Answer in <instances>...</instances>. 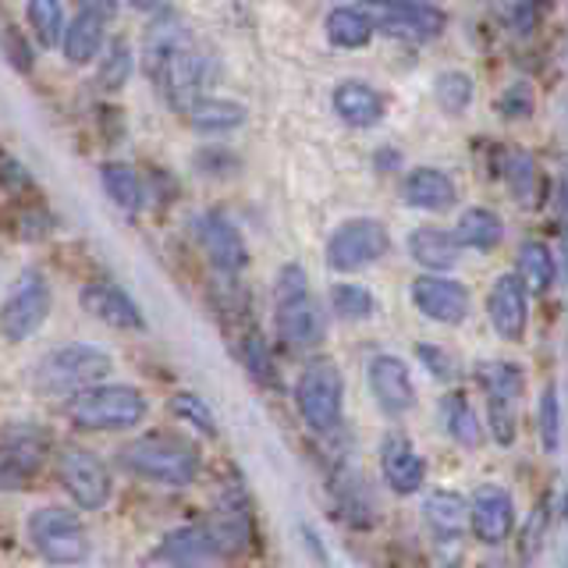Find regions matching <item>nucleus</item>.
<instances>
[{
  "label": "nucleus",
  "mask_w": 568,
  "mask_h": 568,
  "mask_svg": "<svg viewBox=\"0 0 568 568\" xmlns=\"http://www.w3.org/2000/svg\"><path fill=\"white\" fill-rule=\"evenodd\" d=\"M118 462L132 476L160 487H189L200 476V448L178 434H142L118 452Z\"/></svg>",
  "instance_id": "nucleus-1"
},
{
  "label": "nucleus",
  "mask_w": 568,
  "mask_h": 568,
  "mask_svg": "<svg viewBox=\"0 0 568 568\" xmlns=\"http://www.w3.org/2000/svg\"><path fill=\"white\" fill-rule=\"evenodd\" d=\"M274 331L288 352H306L320 337V313L310 292V277L298 263H284L274 277Z\"/></svg>",
  "instance_id": "nucleus-2"
},
{
  "label": "nucleus",
  "mask_w": 568,
  "mask_h": 568,
  "mask_svg": "<svg viewBox=\"0 0 568 568\" xmlns=\"http://www.w3.org/2000/svg\"><path fill=\"white\" fill-rule=\"evenodd\" d=\"M114 359L97 345H61L50 348L40 363H36V387L43 395H68L75 398L89 387H100L111 377Z\"/></svg>",
  "instance_id": "nucleus-3"
},
{
  "label": "nucleus",
  "mask_w": 568,
  "mask_h": 568,
  "mask_svg": "<svg viewBox=\"0 0 568 568\" xmlns=\"http://www.w3.org/2000/svg\"><path fill=\"white\" fill-rule=\"evenodd\" d=\"M68 416L82 430H129L146 419V398L129 384H100L71 398Z\"/></svg>",
  "instance_id": "nucleus-4"
},
{
  "label": "nucleus",
  "mask_w": 568,
  "mask_h": 568,
  "mask_svg": "<svg viewBox=\"0 0 568 568\" xmlns=\"http://www.w3.org/2000/svg\"><path fill=\"white\" fill-rule=\"evenodd\" d=\"M29 544L50 565H82L89 558V532L75 511L43 505L29 515Z\"/></svg>",
  "instance_id": "nucleus-5"
},
{
  "label": "nucleus",
  "mask_w": 568,
  "mask_h": 568,
  "mask_svg": "<svg viewBox=\"0 0 568 568\" xmlns=\"http://www.w3.org/2000/svg\"><path fill=\"white\" fill-rule=\"evenodd\" d=\"M295 405L298 416L306 419L310 430L327 434L342 423V408H345V381L342 369L331 359H313L306 369L298 373L295 384Z\"/></svg>",
  "instance_id": "nucleus-6"
},
{
  "label": "nucleus",
  "mask_w": 568,
  "mask_h": 568,
  "mask_svg": "<svg viewBox=\"0 0 568 568\" xmlns=\"http://www.w3.org/2000/svg\"><path fill=\"white\" fill-rule=\"evenodd\" d=\"M50 306H53V295H50L47 274L29 266V271L18 274L4 306H0V334H4L8 342H29V337L47 324Z\"/></svg>",
  "instance_id": "nucleus-7"
},
{
  "label": "nucleus",
  "mask_w": 568,
  "mask_h": 568,
  "mask_svg": "<svg viewBox=\"0 0 568 568\" xmlns=\"http://www.w3.org/2000/svg\"><path fill=\"white\" fill-rule=\"evenodd\" d=\"M390 253V235L377 217H352L327 239V263L337 274L366 271Z\"/></svg>",
  "instance_id": "nucleus-8"
},
{
  "label": "nucleus",
  "mask_w": 568,
  "mask_h": 568,
  "mask_svg": "<svg viewBox=\"0 0 568 568\" xmlns=\"http://www.w3.org/2000/svg\"><path fill=\"white\" fill-rule=\"evenodd\" d=\"M58 476L71 501L85 511H97L111 501V469L103 466L97 452L82 448V444H64L58 452Z\"/></svg>",
  "instance_id": "nucleus-9"
},
{
  "label": "nucleus",
  "mask_w": 568,
  "mask_h": 568,
  "mask_svg": "<svg viewBox=\"0 0 568 568\" xmlns=\"http://www.w3.org/2000/svg\"><path fill=\"white\" fill-rule=\"evenodd\" d=\"M192 235L206 253V260L217 266L221 274H239L248 263V245L235 221L224 217L221 210H203L192 217Z\"/></svg>",
  "instance_id": "nucleus-10"
},
{
  "label": "nucleus",
  "mask_w": 568,
  "mask_h": 568,
  "mask_svg": "<svg viewBox=\"0 0 568 568\" xmlns=\"http://www.w3.org/2000/svg\"><path fill=\"white\" fill-rule=\"evenodd\" d=\"M373 26L381 32L395 36V40H434L440 36L448 14L434 4H416V0H390V4H373L366 8Z\"/></svg>",
  "instance_id": "nucleus-11"
},
{
  "label": "nucleus",
  "mask_w": 568,
  "mask_h": 568,
  "mask_svg": "<svg viewBox=\"0 0 568 568\" xmlns=\"http://www.w3.org/2000/svg\"><path fill=\"white\" fill-rule=\"evenodd\" d=\"M413 302L426 320H434V324H444V327L466 324V316H469L466 284H458L455 277H444V274H419L413 281Z\"/></svg>",
  "instance_id": "nucleus-12"
},
{
  "label": "nucleus",
  "mask_w": 568,
  "mask_h": 568,
  "mask_svg": "<svg viewBox=\"0 0 568 568\" xmlns=\"http://www.w3.org/2000/svg\"><path fill=\"white\" fill-rule=\"evenodd\" d=\"M221 561L217 547H213L206 526H185V529H174L160 540L142 568H213Z\"/></svg>",
  "instance_id": "nucleus-13"
},
{
  "label": "nucleus",
  "mask_w": 568,
  "mask_h": 568,
  "mask_svg": "<svg viewBox=\"0 0 568 568\" xmlns=\"http://www.w3.org/2000/svg\"><path fill=\"white\" fill-rule=\"evenodd\" d=\"M160 97H164L174 111L189 114L195 103H200V85H203V53L195 50V43H185L182 50L160 64L153 75Z\"/></svg>",
  "instance_id": "nucleus-14"
},
{
  "label": "nucleus",
  "mask_w": 568,
  "mask_h": 568,
  "mask_svg": "<svg viewBox=\"0 0 568 568\" xmlns=\"http://www.w3.org/2000/svg\"><path fill=\"white\" fill-rule=\"evenodd\" d=\"M487 316H490V327L501 334L505 342H523L526 324H529V292L519 281V274H501L490 284Z\"/></svg>",
  "instance_id": "nucleus-15"
},
{
  "label": "nucleus",
  "mask_w": 568,
  "mask_h": 568,
  "mask_svg": "<svg viewBox=\"0 0 568 568\" xmlns=\"http://www.w3.org/2000/svg\"><path fill=\"white\" fill-rule=\"evenodd\" d=\"M366 381L373 398H377V405L387 416H405L416 405L413 373H408L405 359H398V355H377V359H369Z\"/></svg>",
  "instance_id": "nucleus-16"
},
{
  "label": "nucleus",
  "mask_w": 568,
  "mask_h": 568,
  "mask_svg": "<svg viewBox=\"0 0 568 568\" xmlns=\"http://www.w3.org/2000/svg\"><path fill=\"white\" fill-rule=\"evenodd\" d=\"M469 529L479 544L497 547L511 537L515 529V501L505 487H479L469 501Z\"/></svg>",
  "instance_id": "nucleus-17"
},
{
  "label": "nucleus",
  "mask_w": 568,
  "mask_h": 568,
  "mask_svg": "<svg viewBox=\"0 0 568 568\" xmlns=\"http://www.w3.org/2000/svg\"><path fill=\"white\" fill-rule=\"evenodd\" d=\"M79 302L89 316H97L106 327H118V331H142L146 327L142 310L132 302V295L111 281H89L79 292Z\"/></svg>",
  "instance_id": "nucleus-18"
},
{
  "label": "nucleus",
  "mask_w": 568,
  "mask_h": 568,
  "mask_svg": "<svg viewBox=\"0 0 568 568\" xmlns=\"http://www.w3.org/2000/svg\"><path fill=\"white\" fill-rule=\"evenodd\" d=\"M381 473L395 494H416L426 484V462L416 452V444L402 430H390L381 440Z\"/></svg>",
  "instance_id": "nucleus-19"
},
{
  "label": "nucleus",
  "mask_w": 568,
  "mask_h": 568,
  "mask_svg": "<svg viewBox=\"0 0 568 568\" xmlns=\"http://www.w3.org/2000/svg\"><path fill=\"white\" fill-rule=\"evenodd\" d=\"M106 18H111V8H106V4H85V8H79L75 14H71V22L64 29V43H61L68 64L82 68V64L100 58Z\"/></svg>",
  "instance_id": "nucleus-20"
},
{
  "label": "nucleus",
  "mask_w": 568,
  "mask_h": 568,
  "mask_svg": "<svg viewBox=\"0 0 568 568\" xmlns=\"http://www.w3.org/2000/svg\"><path fill=\"white\" fill-rule=\"evenodd\" d=\"M206 532H210V540H213V547H217L221 558L242 555V550L253 544V519H248V508L239 501L235 494H227L217 505V511L210 515Z\"/></svg>",
  "instance_id": "nucleus-21"
},
{
  "label": "nucleus",
  "mask_w": 568,
  "mask_h": 568,
  "mask_svg": "<svg viewBox=\"0 0 568 568\" xmlns=\"http://www.w3.org/2000/svg\"><path fill=\"white\" fill-rule=\"evenodd\" d=\"M331 103H334V114L345 124H352V129H369V124H377L384 118V97L363 79L337 82Z\"/></svg>",
  "instance_id": "nucleus-22"
},
{
  "label": "nucleus",
  "mask_w": 568,
  "mask_h": 568,
  "mask_svg": "<svg viewBox=\"0 0 568 568\" xmlns=\"http://www.w3.org/2000/svg\"><path fill=\"white\" fill-rule=\"evenodd\" d=\"M423 523L440 544H455L469 526V501H462L455 490H434L423 501Z\"/></svg>",
  "instance_id": "nucleus-23"
},
{
  "label": "nucleus",
  "mask_w": 568,
  "mask_h": 568,
  "mask_svg": "<svg viewBox=\"0 0 568 568\" xmlns=\"http://www.w3.org/2000/svg\"><path fill=\"white\" fill-rule=\"evenodd\" d=\"M458 200L455 182L437 168H413L405 178V203L426 210V213H444Z\"/></svg>",
  "instance_id": "nucleus-24"
},
{
  "label": "nucleus",
  "mask_w": 568,
  "mask_h": 568,
  "mask_svg": "<svg viewBox=\"0 0 568 568\" xmlns=\"http://www.w3.org/2000/svg\"><path fill=\"white\" fill-rule=\"evenodd\" d=\"M437 416H440L444 434L455 444H462V448H479V444L487 440V426L479 423L473 402L462 395V390H448V395L437 402Z\"/></svg>",
  "instance_id": "nucleus-25"
},
{
  "label": "nucleus",
  "mask_w": 568,
  "mask_h": 568,
  "mask_svg": "<svg viewBox=\"0 0 568 568\" xmlns=\"http://www.w3.org/2000/svg\"><path fill=\"white\" fill-rule=\"evenodd\" d=\"M408 253H413V260L426 274H444L458 263L462 245L455 242L452 231H444V227H416L413 235H408Z\"/></svg>",
  "instance_id": "nucleus-26"
},
{
  "label": "nucleus",
  "mask_w": 568,
  "mask_h": 568,
  "mask_svg": "<svg viewBox=\"0 0 568 568\" xmlns=\"http://www.w3.org/2000/svg\"><path fill=\"white\" fill-rule=\"evenodd\" d=\"M476 381L487 390V405H515L523 398V366L508 359H490L476 366Z\"/></svg>",
  "instance_id": "nucleus-27"
},
{
  "label": "nucleus",
  "mask_w": 568,
  "mask_h": 568,
  "mask_svg": "<svg viewBox=\"0 0 568 568\" xmlns=\"http://www.w3.org/2000/svg\"><path fill=\"white\" fill-rule=\"evenodd\" d=\"M455 242L462 245V248H476V253H490V248L505 239V224H501V217H497L494 210H487V206H473V210H466L458 217V224H455Z\"/></svg>",
  "instance_id": "nucleus-28"
},
{
  "label": "nucleus",
  "mask_w": 568,
  "mask_h": 568,
  "mask_svg": "<svg viewBox=\"0 0 568 568\" xmlns=\"http://www.w3.org/2000/svg\"><path fill=\"white\" fill-rule=\"evenodd\" d=\"M373 18L366 8H355V4H342V8H331L327 14V40L342 50H359L373 40Z\"/></svg>",
  "instance_id": "nucleus-29"
},
{
  "label": "nucleus",
  "mask_w": 568,
  "mask_h": 568,
  "mask_svg": "<svg viewBox=\"0 0 568 568\" xmlns=\"http://www.w3.org/2000/svg\"><path fill=\"white\" fill-rule=\"evenodd\" d=\"M501 178H505L508 192H511L519 203H526V206H537V203H540L544 178H540L537 160H532L526 150H511V153H505V160H501Z\"/></svg>",
  "instance_id": "nucleus-30"
},
{
  "label": "nucleus",
  "mask_w": 568,
  "mask_h": 568,
  "mask_svg": "<svg viewBox=\"0 0 568 568\" xmlns=\"http://www.w3.org/2000/svg\"><path fill=\"white\" fill-rule=\"evenodd\" d=\"M185 118H189V124L195 132L217 135V132L239 129V124L245 121V106L235 103V100H224V97H200V103H195Z\"/></svg>",
  "instance_id": "nucleus-31"
},
{
  "label": "nucleus",
  "mask_w": 568,
  "mask_h": 568,
  "mask_svg": "<svg viewBox=\"0 0 568 568\" xmlns=\"http://www.w3.org/2000/svg\"><path fill=\"white\" fill-rule=\"evenodd\" d=\"M100 182H103V192L111 195V203L121 206V210H142V203H146V189H142V178L135 168L121 164V160H111V164L100 168Z\"/></svg>",
  "instance_id": "nucleus-32"
},
{
  "label": "nucleus",
  "mask_w": 568,
  "mask_h": 568,
  "mask_svg": "<svg viewBox=\"0 0 568 568\" xmlns=\"http://www.w3.org/2000/svg\"><path fill=\"white\" fill-rule=\"evenodd\" d=\"M558 266H555V253L547 248V242H523L519 248V281L526 284V292L532 295H547L555 288Z\"/></svg>",
  "instance_id": "nucleus-33"
},
{
  "label": "nucleus",
  "mask_w": 568,
  "mask_h": 568,
  "mask_svg": "<svg viewBox=\"0 0 568 568\" xmlns=\"http://www.w3.org/2000/svg\"><path fill=\"white\" fill-rule=\"evenodd\" d=\"M473 79L466 75V71H440V75L434 79V100L444 114H462L466 106L473 103Z\"/></svg>",
  "instance_id": "nucleus-34"
},
{
  "label": "nucleus",
  "mask_w": 568,
  "mask_h": 568,
  "mask_svg": "<svg viewBox=\"0 0 568 568\" xmlns=\"http://www.w3.org/2000/svg\"><path fill=\"white\" fill-rule=\"evenodd\" d=\"M26 18H29V26H32V36L40 40L43 47H58L64 43V8L61 4H53V0H36V4L26 8Z\"/></svg>",
  "instance_id": "nucleus-35"
},
{
  "label": "nucleus",
  "mask_w": 568,
  "mask_h": 568,
  "mask_svg": "<svg viewBox=\"0 0 568 568\" xmlns=\"http://www.w3.org/2000/svg\"><path fill=\"white\" fill-rule=\"evenodd\" d=\"M331 310L342 320H369L377 313V298L369 295L363 284H334L331 288Z\"/></svg>",
  "instance_id": "nucleus-36"
},
{
  "label": "nucleus",
  "mask_w": 568,
  "mask_h": 568,
  "mask_svg": "<svg viewBox=\"0 0 568 568\" xmlns=\"http://www.w3.org/2000/svg\"><path fill=\"white\" fill-rule=\"evenodd\" d=\"M171 413L182 423L195 426L200 434L217 437V416H213V408L200 395H192V390H178V395L171 398Z\"/></svg>",
  "instance_id": "nucleus-37"
},
{
  "label": "nucleus",
  "mask_w": 568,
  "mask_h": 568,
  "mask_svg": "<svg viewBox=\"0 0 568 568\" xmlns=\"http://www.w3.org/2000/svg\"><path fill=\"white\" fill-rule=\"evenodd\" d=\"M132 47L124 40H114L111 47H106V53L100 58V68H97V82L103 89H121L124 82H129L132 75Z\"/></svg>",
  "instance_id": "nucleus-38"
},
{
  "label": "nucleus",
  "mask_w": 568,
  "mask_h": 568,
  "mask_svg": "<svg viewBox=\"0 0 568 568\" xmlns=\"http://www.w3.org/2000/svg\"><path fill=\"white\" fill-rule=\"evenodd\" d=\"M540 444L547 455H558L561 448V402H558V387L550 384L540 395Z\"/></svg>",
  "instance_id": "nucleus-39"
},
{
  "label": "nucleus",
  "mask_w": 568,
  "mask_h": 568,
  "mask_svg": "<svg viewBox=\"0 0 568 568\" xmlns=\"http://www.w3.org/2000/svg\"><path fill=\"white\" fill-rule=\"evenodd\" d=\"M239 355L242 363L248 366V373H253L256 381H271L274 377V366H271V355H266V345L256 327L242 331V342H239Z\"/></svg>",
  "instance_id": "nucleus-40"
},
{
  "label": "nucleus",
  "mask_w": 568,
  "mask_h": 568,
  "mask_svg": "<svg viewBox=\"0 0 568 568\" xmlns=\"http://www.w3.org/2000/svg\"><path fill=\"white\" fill-rule=\"evenodd\" d=\"M497 111H501L508 121H526L532 111H537V93H532V85L526 79L511 82L501 93V100H497Z\"/></svg>",
  "instance_id": "nucleus-41"
},
{
  "label": "nucleus",
  "mask_w": 568,
  "mask_h": 568,
  "mask_svg": "<svg viewBox=\"0 0 568 568\" xmlns=\"http://www.w3.org/2000/svg\"><path fill=\"white\" fill-rule=\"evenodd\" d=\"M36 469L18 455L8 440H0V490H22Z\"/></svg>",
  "instance_id": "nucleus-42"
},
{
  "label": "nucleus",
  "mask_w": 568,
  "mask_h": 568,
  "mask_svg": "<svg viewBox=\"0 0 568 568\" xmlns=\"http://www.w3.org/2000/svg\"><path fill=\"white\" fill-rule=\"evenodd\" d=\"M540 14H544L540 4H508V8H501V18H505L515 36H529L532 29L540 26Z\"/></svg>",
  "instance_id": "nucleus-43"
},
{
  "label": "nucleus",
  "mask_w": 568,
  "mask_h": 568,
  "mask_svg": "<svg viewBox=\"0 0 568 568\" xmlns=\"http://www.w3.org/2000/svg\"><path fill=\"white\" fill-rule=\"evenodd\" d=\"M419 359H423L426 369H430L434 377H440V381H452L455 373H458V366H455V359H452V352H444L440 345H419Z\"/></svg>",
  "instance_id": "nucleus-44"
},
{
  "label": "nucleus",
  "mask_w": 568,
  "mask_h": 568,
  "mask_svg": "<svg viewBox=\"0 0 568 568\" xmlns=\"http://www.w3.org/2000/svg\"><path fill=\"white\" fill-rule=\"evenodd\" d=\"M550 508H547V501H540L537 508L529 511V519H526V526H523V547H526V555H532V550H537V544L547 537V515Z\"/></svg>",
  "instance_id": "nucleus-45"
},
{
  "label": "nucleus",
  "mask_w": 568,
  "mask_h": 568,
  "mask_svg": "<svg viewBox=\"0 0 568 568\" xmlns=\"http://www.w3.org/2000/svg\"><path fill=\"white\" fill-rule=\"evenodd\" d=\"M558 221H561V242H565V253H568V171L558 182Z\"/></svg>",
  "instance_id": "nucleus-46"
}]
</instances>
